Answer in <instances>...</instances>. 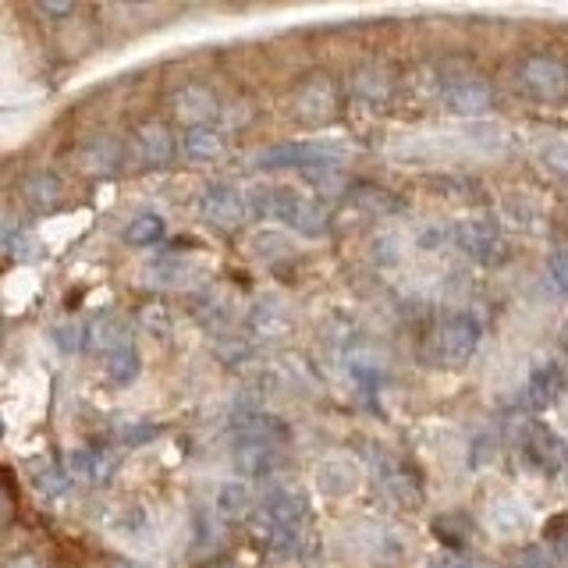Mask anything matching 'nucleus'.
I'll return each mask as SVG.
<instances>
[{
    "label": "nucleus",
    "mask_w": 568,
    "mask_h": 568,
    "mask_svg": "<svg viewBox=\"0 0 568 568\" xmlns=\"http://www.w3.org/2000/svg\"><path fill=\"white\" fill-rule=\"evenodd\" d=\"M195 210H200V217L210 227H217V231H231V227H239L248 217L245 192H239L235 185H227V182H210L200 192V200H195Z\"/></svg>",
    "instance_id": "nucleus-8"
},
{
    "label": "nucleus",
    "mask_w": 568,
    "mask_h": 568,
    "mask_svg": "<svg viewBox=\"0 0 568 568\" xmlns=\"http://www.w3.org/2000/svg\"><path fill=\"white\" fill-rule=\"evenodd\" d=\"M224 153V135L213 129V124H200V129H189L182 135V156L192 164H210Z\"/></svg>",
    "instance_id": "nucleus-18"
},
{
    "label": "nucleus",
    "mask_w": 568,
    "mask_h": 568,
    "mask_svg": "<svg viewBox=\"0 0 568 568\" xmlns=\"http://www.w3.org/2000/svg\"><path fill=\"white\" fill-rule=\"evenodd\" d=\"M11 568H40V561L26 555V558H14V561H11Z\"/></svg>",
    "instance_id": "nucleus-38"
},
{
    "label": "nucleus",
    "mask_w": 568,
    "mask_h": 568,
    "mask_svg": "<svg viewBox=\"0 0 568 568\" xmlns=\"http://www.w3.org/2000/svg\"><path fill=\"white\" fill-rule=\"evenodd\" d=\"M565 387H568V377H565V369H561L558 363H540V366H532L529 384H526L529 405H532V408H550V405H558L561 395H565Z\"/></svg>",
    "instance_id": "nucleus-15"
},
{
    "label": "nucleus",
    "mask_w": 568,
    "mask_h": 568,
    "mask_svg": "<svg viewBox=\"0 0 568 568\" xmlns=\"http://www.w3.org/2000/svg\"><path fill=\"white\" fill-rule=\"evenodd\" d=\"M452 239L462 253H466L469 260H476L479 266H501L508 260V245L501 239V227H497V221H490V217L458 221Z\"/></svg>",
    "instance_id": "nucleus-6"
},
{
    "label": "nucleus",
    "mask_w": 568,
    "mask_h": 568,
    "mask_svg": "<svg viewBox=\"0 0 568 568\" xmlns=\"http://www.w3.org/2000/svg\"><path fill=\"white\" fill-rule=\"evenodd\" d=\"M171 106H174V114L182 118V121H189V129H200V124H206L213 114H217V97L210 93L206 85H200V82H189V85H182L178 93L171 97Z\"/></svg>",
    "instance_id": "nucleus-14"
},
{
    "label": "nucleus",
    "mask_w": 568,
    "mask_h": 568,
    "mask_svg": "<svg viewBox=\"0 0 568 568\" xmlns=\"http://www.w3.org/2000/svg\"><path fill=\"white\" fill-rule=\"evenodd\" d=\"M547 271H550V281L558 284V292L568 295V248H558V253H550Z\"/></svg>",
    "instance_id": "nucleus-31"
},
{
    "label": "nucleus",
    "mask_w": 568,
    "mask_h": 568,
    "mask_svg": "<svg viewBox=\"0 0 568 568\" xmlns=\"http://www.w3.org/2000/svg\"><path fill=\"white\" fill-rule=\"evenodd\" d=\"M561 348H565V352H568V324H565V327H561Z\"/></svg>",
    "instance_id": "nucleus-39"
},
{
    "label": "nucleus",
    "mask_w": 568,
    "mask_h": 568,
    "mask_svg": "<svg viewBox=\"0 0 568 568\" xmlns=\"http://www.w3.org/2000/svg\"><path fill=\"white\" fill-rule=\"evenodd\" d=\"M537 156H540V164L561 178V182H568V139H540L537 142Z\"/></svg>",
    "instance_id": "nucleus-27"
},
{
    "label": "nucleus",
    "mask_w": 568,
    "mask_h": 568,
    "mask_svg": "<svg viewBox=\"0 0 568 568\" xmlns=\"http://www.w3.org/2000/svg\"><path fill=\"white\" fill-rule=\"evenodd\" d=\"M103 369L106 377H111L114 384H132L139 377V355H135V345L114 352L111 359H103Z\"/></svg>",
    "instance_id": "nucleus-29"
},
{
    "label": "nucleus",
    "mask_w": 568,
    "mask_h": 568,
    "mask_svg": "<svg viewBox=\"0 0 568 568\" xmlns=\"http://www.w3.org/2000/svg\"><path fill=\"white\" fill-rule=\"evenodd\" d=\"M292 111L302 124H313V129L331 124L337 111H342V89H337V82L327 71H313V75H306L295 85Z\"/></svg>",
    "instance_id": "nucleus-4"
},
{
    "label": "nucleus",
    "mask_w": 568,
    "mask_h": 568,
    "mask_svg": "<svg viewBox=\"0 0 568 568\" xmlns=\"http://www.w3.org/2000/svg\"><path fill=\"white\" fill-rule=\"evenodd\" d=\"M434 568H469V565H466V561H458V558H440Z\"/></svg>",
    "instance_id": "nucleus-37"
},
{
    "label": "nucleus",
    "mask_w": 568,
    "mask_h": 568,
    "mask_svg": "<svg viewBox=\"0 0 568 568\" xmlns=\"http://www.w3.org/2000/svg\"><path fill=\"white\" fill-rule=\"evenodd\" d=\"M142 324H146L150 334L164 337L171 331V313L164 306H146V310H142Z\"/></svg>",
    "instance_id": "nucleus-32"
},
{
    "label": "nucleus",
    "mask_w": 568,
    "mask_h": 568,
    "mask_svg": "<svg viewBox=\"0 0 568 568\" xmlns=\"http://www.w3.org/2000/svg\"><path fill=\"white\" fill-rule=\"evenodd\" d=\"M260 532H310V497L292 487H274L260 501Z\"/></svg>",
    "instance_id": "nucleus-5"
},
{
    "label": "nucleus",
    "mask_w": 568,
    "mask_h": 568,
    "mask_svg": "<svg viewBox=\"0 0 568 568\" xmlns=\"http://www.w3.org/2000/svg\"><path fill=\"white\" fill-rule=\"evenodd\" d=\"M160 434V426H146V430H142V426L135 423L132 430H121V440L124 444H146V440H153Z\"/></svg>",
    "instance_id": "nucleus-35"
},
{
    "label": "nucleus",
    "mask_w": 568,
    "mask_h": 568,
    "mask_svg": "<svg viewBox=\"0 0 568 568\" xmlns=\"http://www.w3.org/2000/svg\"><path fill=\"white\" fill-rule=\"evenodd\" d=\"M561 547H565V555H568V529H565V537H561Z\"/></svg>",
    "instance_id": "nucleus-40"
},
{
    "label": "nucleus",
    "mask_w": 568,
    "mask_h": 568,
    "mask_svg": "<svg viewBox=\"0 0 568 568\" xmlns=\"http://www.w3.org/2000/svg\"><path fill=\"white\" fill-rule=\"evenodd\" d=\"M82 342H85L89 352L100 355V359H111L114 352H121V348H129V345H132V331H129V324H124L121 316H114V313H100V316H93V320L85 324Z\"/></svg>",
    "instance_id": "nucleus-11"
},
{
    "label": "nucleus",
    "mask_w": 568,
    "mask_h": 568,
    "mask_svg": "<svg viewBox=\"0 0 568 568\" xmlns=\"http://www.w3.org/2000/svg\"><path fill=\"white\" fill-rule=\"evenodd\" d=\"M79 334H85V331H79V327H58V331H53V342H58L61 352H75L79 348Z\"/></svg>",
    "instance_id": "nucleus-34"
},
{
    "label": "nucleus",
    "mask_w": 568,
    "mask_h": 568,
    "mask_svg": "<svg viewBox=\"0 0 568 568\" xmlns=\"http://www.w3.org/2000/svg\"><path fill=\"white\" fill-rule=\"evenodd\" d=\"M277 462V444H260V440H235V466L245 476H266Z\"/></svg>",
    "instance_id": "nucleus-19"
},
{
    "label": "nucleus",
    "mask_w": 568,
    "mask_h": 568,
    "mask_svg": "<svg viewBox=\"0 0 568 568\" xmlns=\"http://www.w3.org/2000/svg\"><path fill=\"white\" fill-rule=\"evenodd\" d=\"M352 93L359 97V100H369V103H384L390 97V79L384 75V68L363 64L352 75Z\"/></svg>",
    "instance_id": "nucleus-22"
},
{
    "label": "nucleus",
    "mask_w": 568,
    "mask_h": 568,
    "mask_svg": "<svg viewBox=\"0 0 568 568\" xmlns=\"http://www.w3.org/2000/svg\"><path fill=\"white\" fill-rule=\"evenodd\" d=\"M217 511H221V519L239 523V519H245L248 511H253V494H248L245 484H224L217 490Z\"/></svg>",
    "instance_id": "nucleus-23"
},
{
    "label": "nucleus",
    "mask_w": 568,
    "mask_h": 568,
    "mask_svg": "<svg viewBox=\"0 0 568 568\" xmlns=\"http://www.w3.org/2000/svg\"><path fill=\"white\" fill-rule=\"evenodd\" d=\"M36 487H40L47 497H53V494H68V487H71V476L64 473V469H47V473H40L36 476Z\"/></svg>",
    "instance_id": "nucleus-30"
},
{
    "label": "nucleus",
    "mask_w": 568,
    "mask_h": 568,
    "mask_svg": "<svg viewBox=\"0 0 568 568\" xmlns=\"http://www.w3.org/2000/svg\"><path fill=\"white\" fill-rule=\"evenodd\" d=\"M316 484L324 487L327 494H348L355 487V473H352L348 462L334 458V462H324V466H320Z\"/></svg>",
    "instance_id": "nucleus-26"
},
{
    "label": "nucleus",
    "mask_w": 568,
    "mask_h": 568,
    "mask_svg": "<svg viewBox=\"0 0 568 568\" xmlns=\"http://www.w3.org/2000/svg\"><path fill=\"white\" fill-rule=\"evenodd\" d=\"M118 568H150V565H118Z\"/></svg>",
    "instance_id": "nucleus-41"
},
{
    "label": "nucleus",
    "mask_w": 568,
    "mask_h": 568,
    "mask_svg": "<svg viewBox=\"0 0 568 568\" xmlns=\"http://www.w3.org/2000/svg\"><path fill=\"white\" fill-rule=\"evenodd\" d=\"M348 150L342 142H277V146L256 153V168L260 171H327L334 164H342Z\"/></svg>",
    "instance_id": "nucleus-1"
},
{
    "label": "nucleus",
    "mask_w": 568,
    "mask_h": 568,
    "mask_svg": "<svg viewBox=\"0 0 568 568\" xmlns=\"http://www.w3.org/2000/svg\"><path fill=\"white\" fill-rule=\"evenodd\" d=\"M479 345V324L473 316H452L444 320L434 334V363L444 369H458L466 366Z\"/></svg>",
    "instance_id": "nucleus-7"
},
{
    "label": "nucleus",
    "mask_w": 568,
    "mask_h": 568,
    "mask_svg": "<svg viewBox=\"0 0 568 568\" xmlns=\"http://www.w3.org/2000/svg\"><path fill=\"white\" fill-rule=\"evenodd\" d=\"M565 419H568V408H565Z\"/></svg>",
    "instance_id": "nucleus-42"
},
{
    "label": "nucleus",
    "mask_w": 568,
    "mask_h": 568,
    "mask_svg": "<svg viewBox=\"0 0 568 568\" xmlns=\"http://www.w3.org/2000/svg\"><path fill=\"white\" fill-rule=\"evenodd\" d=\"M168 235V224H164V217H156V213H139V217L124 227V242L129 245H153V242H160Z\"/></svg>",
    "instance_id": "nucleus-24"
},
{
    "label": "nucleus",
    "mask_w": 568,
    "mask_h": 568,
    "mask_svg": "<svg viewBox=\"0 0 568 568\" xmlns=\"http://www.w3.org/2000/svg\"><path fill=\"white\" fill-rule=\"evenodd\" d=\"M423 185L437 189L444 200H462V203H476L479 200V189L469 178H452V174H440V178H426Z\"/></svg>",
    "instance_id": "nucleus-28"
},
{
    "label": "nucleus",
    "mask_w": 568,
    "mask_h": 568,
    "mask_svg": "<svg viewBox=\"0 0 568 568\" xmlns=\"http://www.w3.org/2000/svg\"><path fill=\"white\" fill-rule=\"evenodd\" d=\"M71 466H75V473L85 476L93 487H106L118 473V455L114 448H106V444H89L85 452L71 458Z\"/></svg>",
    "instance_id": "nucleus-16"
},
{
    "label": "nucleus",
    "mask_w": 568,
    "mask_h": 568,
    "mask_svg": "<svg viewBox=\"0 0 568 568\" xmlns=\"http://www.w3.org/2000/svg\"><path fill=\"white\" fill-rule=\"evenodd\" d=\"M271 217L288 224L298 235H327L331 227V210L313 200V195H302L298 189H271Z\"/></svg>",
    "instance_id": "nucleus-3"
},
{
    "label": "nucleus",
    "mask_w": 568,
    "mask_h": 568,
    "mask_svg": "<svg viewBox=\"0 0 568 568\" xmlns=\"http://www.w3.org/2000/svg\"><path fill=\"white\" fill-rule=\"evenodd\" d=\"M192 266L182 260V256H160V260H153L150 263V277L160 284V288H171V284H185V281H192Z\"/></svg>",
    "instance_id": "nucleus-25"
},
{
    "label": "nucleus",
    "mask_w": 568,
    "mask_h": 568,
    "mask_svg": "<svg viewBox=\"0 0 568 568\" xmlns=\"http://www.w3.org/2000/svg\"><path fill=\"white\" fill-rule=\"evenodd\" d=\"M61 195H64V189H61V182H58V178H53L50 171H36V174H29L26 182H22V200H26V206H29L32 213H50V210H58Z\"/></svg>",
    "instance_id": "nucleus-17"
},
{
    "label": "nucleus",
    "mask_w": 568,
    "mask_h": 568,
    "mask_svg": "<svg viewBox=\"0 0 568 568\" xmlns=\"http://www.w3.org/2000/svg\"><path fill=\"white\" fill-rule=\"evenodd\" d=\"M515 82L529 97L540 103H561L568 100V64L550 53H529V58L515 68Z\"/></svg>",
    "instance_id": "nucleus-2"
},
{
    "label": "nucleus",
    "mask_w": 568,
    "mask_h": 568,
    "mask_svg": "<svg viewBox=\"0 0 568 568\" xmlns=\"http://www.w3.org/2000/svg\"><path fill=\"white\" fill-rule=\"evenodd\" d=\"M245 331L253 334L256 342H281L284 334H292V313L271 295L256 298L253 310L245 313Z\"/></svg>",
    "instance_id": "nucleus-12"
},
{
    "label": "nucleus",
    "mask_w": 568,
    "mask_h": 568,
    "mask_svg": "<svg viewBox=\"0 0 568 568\" xmlns=\"http://www.w3.org/2000/svg\"><path fill=\"white\" fill-rule=\"evenodd\" d=\"M135 150L146 168H168L174 153L182 150V142L174 139L168 121H142L135 129Z\"/></svg>",
    "instance_id": "nucleus-10"
},
{
    "label": "nucleus",
    "mask_w": 568,
    "mask_h": 568,
    "mask_svg": "<svg viewBox=\"0 0 568 568\" xmlns=\"http://www.w3.org/2000/svg\"><path fill=\"white\" fill-rule=\"evenodd\" d=\"M526 455H529L532 466L544 469V473H558L568 462L565 440L555 430H550V426H544V423H532L529 430H526Z\"/></svg>",
    "instance_id": "nucleus-13"
},
{
    "label": "nucleus",
    "mask_w": 568,
    "mask_h": 568,
    "mask_svg": "<svg viewBox=\"0 0 568 568\" xmlns=\"http://www.w3.org/2000/svg\"><path fill=\"white\" fill-rule=\"evenodd\" d=\"M515 565H519V568H555V558H550L544 547L532 544V547L519 550V561H515Z\"/></svg>",
    "instance_id": "nucleus-33"
},
{
    "label": "nucleus",
    "mask_w": 568,
    "mask_h": 568,
    "mask_svg": "<svg viewBox=\"0 0 568 568\" xmlns=\"http://www.w3.org/2000/svg\"><path fill=\"white\" fill-rule=\"evenodd\" d=\"M40 11L50 14V18H64V14L75 11V4H40Z\"/></svg>",
    "instance_id": "nucleus-36"
},
{
    "label": "nucleus",
    "mask_w": 568,
    "mask_h": 568,
    "mask_svg": "<svg viewBox=\"0 0 568 568\" xmlns=\"http://www.w3.org/2000/svg\"><path fill=\"white\" fill-rule=\"evenodd\" d=\"M440 103H444V111H452V114H462V118H479V114H487L494 111V85L487 79H479V75H455L440 85Z\"/></svg>",
    "instance_id": "nucleus-9"
},
{
    "label": "nucleus",
    "mask_w": 568,
    "mask_h": 568,
    "mask_svg": "<svg viewBox=\"0 0 568 568\" xmlns=\"http://www.w3.org/2000/svg\"><path fill=\"white\" fill-rule=\"evenodd\" d=\"M348 200L359 206V210H366V213H402L405 210V203L398 200L395 192H387V189H381V185H352L348 189Z\"/></svg>",
    "instance_id": "nucleus-21"
},
{
    "label": "nucleus",
    "mask_w": 568,
    "mask_h": 568,
    "mask_svg": "<svg viewBox=\"0 0 568 568\" xmlns=\"http://www.w3.org/2000/svg\"><path fill=\"white\" fill-rule=\"evenodd\" d=\"M82 164L93 171V174H114L121 168V142L111 139V135H100L93 142H85Z\"/></svg>",
    "instance_id": "nucleus-20"
}]
</instances>
